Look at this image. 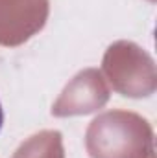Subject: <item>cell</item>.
I'll return each mask as SVG.
<instances>
[{
	"instance_id": "cell-1",
	"label": "cell",
	"mask_w": 157,
	"mask_h": 158,
	"mask_svg": "<svg viewBox=\"0 0 157 158\" xmlns=\"http://www.w3.org/2000/svg\"><path fill=\"white\" fill-rule=\"evenodd\" d=\"M4 125V110H2V105H0V129Z\"/></svg>"
}]
</instances>
